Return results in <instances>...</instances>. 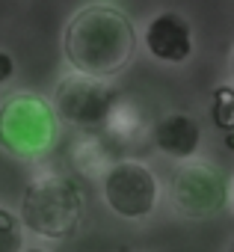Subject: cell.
<instances>
[{"instance_id": "cell-7", "label": "cell", "mask_w": 234, "mask_h": 252, "mask_svg": "<svg viewBox=\"0 0 234 252\" xmlns=\"http://www.w3.org/2000/svg\"><path fill=\"white\" fill-rule=\"evenodd\" d=\"M143 48L151 60L163 65H184L196 51L190 18L175 9L154 12L143 27Z\"/></svg>"}, {"instance_id": "cell-4", "label": "cell", "mask_w": 234, "mask_h": 252, "mask_svg": "<svg viewBox=\"0 0 234 252\" xmlns=\"http://www.w3.org/2000/svg\"><path fill=\"white\" fill-rule=\"evenodd\" d=\"M166 199L178 217L207 220V217H216L231 196H228V181L213 160L190 158L172 169Z\"/></svg>"}, {"instance_id": "cell-8", "label": "cell", "mask_w": 234, "mask_h": 252, "mask_svg": "<svg viewBox=\"0 0 234 252\" xmlns=\"http://www.w3.org/2000/svg\"><path fill=\"white\" fill-rule=\"evenodd\" d=\"M151 143L160 155L172 158V160H190V158H199V149H202V125L196 116L190 113H166L160 116L154 125H151Z\"/></svg>"}, {"instance_id": "cell-5", "label": "cell", "mask_w": 234, "mask_h": 252, "mask_svg": "<svg viewBox=\"0 0 234 252\" xmlns=\"http://www.w3.org/2000/svg\"><path fill=\"white\" fill-rule=\"evenodd\" d=\"M101 196L119 220L143 222L160 202V178L146 160H113L101 175Z\"/></svg>"}, {"instance_id": "cell-3", "label": "cell", "mask_w": 234, "mask_h": 252, "mask_svg": "<svg viewBox=\"0 0 234 252\" xmlns=\"http://www.w3.org/2000/svg\"><path fill=\"white\" fill-rule=\"evenodd\" d=\"M59 140V116L51 98L33 89H15L0 101V146L18 160L48 155Z\"/></svg>"}, {"instance_id": "cell-13", "label": "cell", "mask_w": 234, "mask_h": 252, "mask_svg": "<svg viewBox=\"0 0 234 252\" xmlns=\"http://www.w3.org/2000/svg\"><path fill=\"white\" fill-rule=\"evenodd\" d=\"M15 71H18V65H15V57H12L9 51H3V48H0V86H6V83L15 77Z\"/></svg>"}, {"instance_id": "cell-2", "label": "cell", "mask_w": 234, "mask_h": 252, "mask_svg": "<svg viewBox=\"0 0 234 252\" xmlns=\"http://www.w3.org/2000/svg\"><path fill=\"white\" fill-rule=\"evenodd\" d=\"M18 217L33 237L68 240L80 231L86 217V199L77 181L65 172H39L21 193Z\"/></svg>"}, {"instance_id": "cell-16", "label": "cell", "mask_w": 234, "mask_h": 252, "mask_svg": "<svg viewBox=\"0 0 234 252\" xmlns=\"http://www.w3.org/2000/svg\"><path fill=\"white\" fill-rule=\"evenodd\" d=\"M228 71H231V80H234V48H231V57H228Z\"/></svg>"}, {"instance_id": "cell-18", "label": "cell", "mask_w": 234, "mask_h": 252, "mask_svg": "<svg viewBox=\"0 0 234 252\" xmlns=\"http://www.w3.org/2000/svg\"><path fill=\"white\" fill-rule=\"evenodd\" d=\"M225 252H234V243H231V246H228V249H225Z\"/></svg>"}, {"instance_id": "cell-11", "label": "cell", "mask_w": 234, "mask_h": 252, "mask_svg": "<svg viewBox=\"0 0 234 252\" xmlns=\"http://www.w3.org/2000/svg\"><path fill=\"white\" fill-rule=\"evenodd\" d=\"M210 122L222 134L234 131V83H219L210 92Z\"/></svg>"}, {"instance_id": "cell-12", "label": "cell", "mask_w": 234, "mask_h": 252, "mask_svg": "<svg viewBox=\"0 0 234 252\" xmlns=\"http://www.w3.org/2000/svg\"><path fill=\"white\" fill-rule=\"evenodd\" d=\"M27 246V228L18 211L0 205V252H21Z\"/></svg>"}, {"instance_id": "cell-17", "label": "cell", "mask_w": 234, "mask_h": 252, "mask_svg": "<svg viewBox=\"0 0 234 252\" xmlns=\"http://www.w3.org/2000/svg\"><path fill=\"white\" fill-rule=\"evenodd\" d=\"M228 196H231V199H234V184H231V187H228Z\"/></svg>"}, {"instance_id": "cell-6", "label": "cell", "mask_w": 234, "mask_h": 252, "mask_svg": "<svg viewBox=\"0 0 234 252\" xmlns=\"http://www.w3.org/2000/svg\"><path fill=\"white\" fill-rule=\"evenodd\" d=\"M119 92L110 80H95V77H83V74H65L57 89H54V110L59 116V122H68L71 128L83 131V134H95L101 131L113 107L119 104Z\"/></svg>"}, {"instance_id": "cell-15", "label": "cell", "mask_w": 234, "mask_h": 252, "mask_svg": "<svg viewBox=\"0 0 234 252\" xmlns=\"http://www.w3.org/2000/svg\"><path fill=\"white\" fill-rule=\"evenodd\" d=\"M21 252H48V249H45V246H24Z\"/></svg>"}, {"instance_id": "cell-14", "label": "cell", "mask_w": 234, "mask_h": 252, "mask_svg": "<svg viewBox=\"0 0 234 252\" xmlns=\"http://www.w3.org/2000/svg\"><path fill=\"white\" fill-rule=\"evenodd\" d=\"M222 143H225V149H228V152H234V131H231V134H225V137H222Z\"/></svg>"}, {"instance_id": "cell-9", "label": "cell", "mask_w": 234, "mask_h": 252, "mask_svg": "<svg viewBox=\"0 0 234 252\" xmlns=\"http://www.w3.org/2000/svg\"><path fill=\"white\" fill-rule=\"evenodd\" d=\"M104 128H107L116 140H119V143L128 146V143H134V140L143 137V113H140L137 104L119 98V104L113 107V113H110V119H107Z\"/></svg>"}, {"instance_id": "cell-1", "label": "cell", "mask_w": 234, "mask_h": 252, "mask_svg": "<svg viewBox=\"0 0 234 252\" xmlns=\"http://www.w3.org/2000/svg\"><path fill=\"white\" fill-rule=\"evenodd\" d=\"M140 48L131 15L110 3H89L68 15L62 27V57L74 74L113 80L119 77Z\"/></svg>"}, {"instance_id": "cell-10", "label": "cell", "mask_w": 234, "mask_h": 252, "mask_svg": "<svg viewBox=\"0 0 234 252\" xmlns=\"http://www.w3.org/2000/svg\"><path fill=\"white\" fill-rule=\"evenodd\" d=\"M113 160H110V152H107V146H104V140L101 137H83L80 140V146L74 149V166L83 172V175H104L107 172V166H110Z\"/></svg>"}]
</instances>
